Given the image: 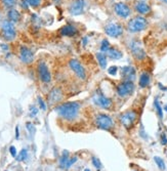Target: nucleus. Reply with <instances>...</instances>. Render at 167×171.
I'll list each match as a JSON object with an SVG mask.
<instances>
[{"label": "nucleus", "mask_w": 167, "mask_h": 171, "mask_svg": "<svg viewBox=\"0 0 167 171\" xmlns=\"http://www.w3.org/2000/svg\"><path fill=\"white\" fill-rule=\"evenodd\" d=\"M80 107H81L80 102H65V104L58 106V107L54 109V111L65 120L71 121V120H74L75 118L78 116Z\"/></svg>", "instance_id": "f257e3e1"}, {"label": "nucleus", "mask_w": 167, "mask_h": 171, "mask_svg": "<svg viewBox=\"0 0 167 171\" xmlns=\"http://www.w3.org/2000/svg\"><path fill=\"white\" fill-rule=\"evenodd\" d=\"M148 27V20L146 17L137 16L131 19L127 24V30L130 33H139Z\"/></svg>", "instance_id": "f03ea898"}, {"label": "nucleus", "mask_w": 167, "mask_h": 171, "mask_svg": "<svg viewBox=\"0 0 167 171\" xmlns=\"http://www.w3.org/2000/svg\"><path fill=\"white\" fill-rule=\"evenodd\" d=\"M95 123L96 127L99 129H104V130H110L114 126V121L112 117L107 114H98L95 118Z\"/></svg>", "instance_id": "7ed1b4c3"}, {"label": "nucleus", "mask_w": 167, "mask_h": 171, "mask_svg": "<svg viewBox=\"0 0 167 171\" xmlns=\"http://www.w3.org/2000/svg\"><path fill=\"white\" fill-rule=\"evenodd\" d=\"M134 91L133 81L123 80L116 86V93L120 97H126Z\"/></svg>", "instance_id": "20e7f679"}, {"label": "nucleus", "mask_w": 167, "mask_h": 171, "mask_svg": "<svg viewBox=\"0 0 167 171\" xmlns=\"http://www.w3.org/2000/svg\"><path fill=\"white\" fill-rule=\"evenodd\" d=\"M1 30L3 38L7 41L13 40L17 36V31L14 28L13 23H11L10 20H4L1 25Z\"/></svg>", "instance_id": "39448f33"}, {"label": "nucleus", "mask_w": 167, "mask_h": 171, "mask_svg": "<svg viewBox=\"0 0 167 171\" xmlns=\"http://www.w3.org/2000/svg\"><path fill=\"white\" fill-rule=\"evenodd\" d=\"M136 118H137L136 112L127 111V112H124V113H122L121 115H120L119 120H120V122L122 123V125L124 126L125 128L128 129V128H131V126L134 124Z\"/></svg>", "instance_id": "423d86ee"}, {"label": "nucleus", "mask_w": 167, "mask_h": 171, "mask_svg": "<svg viewBox=\"0 0 167 171\" xmlns=\"http://www.w3.org/2000/svg\"><path fill=\"white\" fill-rule=\"evenodd\" d=\"M105 33L110 37L118 38L123 34V27L118 23L111 22L105 26Z\"/></svg>", "instance_id": "0eeeda50"}, {"label": "nucleus", "mask_w": 167, "mask_h": 171, "mask_svg": "<svg viewBox=\"0 0 167 171\" xmlns=\"http://www.w3.org/2000/svg\"><path fill=\"white\" fill-rule=\"evenodd\" d=\"M69 67L71 68V70L75 73V75L77 76L79 79H81V80H85L86 79V71L78 60H75V58L70 60Z\"/></svg>", "instance_id": "6e6552de"}, {"label": "nucleus", "mask_w": 167, "mask_h": 171, "mask_svg": "<svg viewBox=\"0 0 167 171\" xmlns=\"http://www.w3.org/2000/svg\"><path fill=\"white\" fill-rule=\"evenodd\" d=\"M129 49L131 51V54L134 58H136L137 61H142L146 58V51L143 50V48L142 47V44L139 43V41L137 40H132L129 43Z\"/></svg>", "instance_id": "1a4fd4ad"}, {"label": "nucleus", "mask_w": 167, "mask_h": 171, "mask_svg": "<svg viewBox=\"0 0 167 171\" xmlns=\"http://www.w3.org/2000/svg\"><path fill=\"white\" fill-rule=\"evenodd\" d=\"M93 102L96 106H98L99 108L105 109V110H109L113 105L112 99L106 96L102 93H95V95L93 96Z\"/></svg>", "instance_id": "9d476101"}, {"label": "nucleus", "mask_w": 167, "mask_h": 171, "mask_svg": "<svg viewBox=\"0 0 167 171\" xmlns=\"http://www.w3.org/2000/svg\"><path fill=\"white\" fill-rule=\"evenodd\" d=\"M114 11H115L116 16H118L121 19H127L131 14V9L126 3L124 2H118L114 6Z\"/></svg>", "instance_id": "9b49d317"}, {"label": "nucleus", "mask_w": 167, "mask_h": 171, "mask_svg": "<svg viewBox=\"0 0 167 171\" xmlns=\"http://www.w3.org/2000/svg\"><path fill=\"white\" fill-rule=\"evenodd\" d=\"M86 2L85 0H73L71 5L69 7V11L72 16H79L83 13L85 9Z\"/></svg>", "instance_id": "f8f14e48"}, {"label": "nucleus", "mask_w": 167, "mask_h": 171, "mask_svg": "<svg viewBox=\"0 0 167 171\" xmlns=\"http://www.w3.org/2000/svg\"><path fill=\"white\" fill-rule=\"evenodd\" d=\"M38 75L40 80L44 83H49L51 81V74L44 61H40L38 65Z\"/></svg>", "instance_id": "ddd939ff"}, {"label": "nucleus", "mask_w": 167, "mask_h": 171, "mask_svg": "<svg viewBox=\"0 0 167 171\" xmlns=\"http://www.w3.org/2000/svg\"><path fill=\"white\" fill-rule=\"evenodd\" d=\"M20 58L24 64H31L34 61V54L30 48L26 46H20Z\"/></svg>", "instance_id": "4468645a"}, {"label": "nucleus", "mask_w": 167, "mask_h": 171, "mask_svg": "<svg viewBox=\"0 0 167 171\" xmlns=\"http://www.w3.org/2000/svg\"><path fill=\"white\" fill-rule=\"evenodd\" d=\"M121 76L124 80L133 81L136 77L135 69L131 66H125L121 69Z\"/></svg>", "instance_id": "2eb2a0df"}, {"label": "nucleus", "mask_w": 167, "mask_h": 171, "mask_svg": "<svg viewBox=\"0 0 167 171\" xmlns=\"http://www.w3.org/2000/svg\"><path fill=\"white\" fill-rule=\"evenodd\" d=\"M63 99V92L60 88H52L50 92L48 94V102L49 104H55V102H61V99Z\"/></svg>", "instance_id": "dca6fc26"}, {"label": "nucleus", "mask_w": 167, "mask_h": 171, "mask_svg": "<svg viewBox=\"0 0 167 171\" xmlns=\"http://www.w3.org/2000/svg\"><path fill=\"white\" fill-rule=\"evenodd\" d=\"M134 9L139 14H148L151 13V6L145 1H136L134 3Z\"/></svg>", "instance_id": "f3484780"}, {"label": "nucleus", "mask_w": 167, "mask_h": 171, "mask_svg": "<svg viewBox=\"0 0 167 171\" xmlns=\"http://www.w3.org/2000/svg\"><path fill=\"white\" fill-rule=\"evenodd\" d=\"M77 34V29L72 25H66L61 29V35L67 37H73Z\"/></svg>", "instance_id": "a211bd4d"}, {"label": "nucleus", "mask_w": 167, "mask_h": 171, "mask_svg": "<svg viewBox=\"0 0 167 171\" xmlns=\"http://www.w3.org/2000/svg\"><path fill=\"white\" fill-rule=\"evenodd\" d=\"M151 81V76L148 72H143L142 73V75L139 76V87L145 88L147 87L149 84H150Z\"/></svg>", "instance_id": "6ab92c4d"}, {"label": "nucleus", "mask_w": 167, "mask_h": 171, "mask_svg": "<svg viewBox=\"0 0 167 171\" xmlns=\"http://www.w3.org/2000/svg\"><path fill=\"white\" fill-rule=\"evenodd\" d=\"M107 55L111 60H120V58L123 57V54L119 49L115 48V47H111L109 49V51L107 52Z\"/></svg>", "instance_id": "aec40b11"}, {"label": "nucleus", "mask_w": 167, "mask_h": 171, "mask_svg": "<svg viewBox=\"0 0 167 171\" xmlns=\"http://www.w3.org/2000/svg\"><path fill=\"white\" fill-rule=\"evenodd\" d=\"M96 60L98 61V65L102 69H106L107 65H108V60H107V54H104V52H98L95 54Z\"/></svg>", "instance_id": "412c9836"}, {"label": "nucleus", "mask_w": 167, "mask_h": 171, "mask_svg": "<svg viewBox=\"0 0 167 171\" xmlns=\"http://www.w3.org/2000/svg\"><path fill=\"white\" fill-rule=\"evenodd\" d=\"M7 17H8V20H10L11 23H17L20 19V13L17 9H13V8H10L8 10Z\"/></svg>", "instance_id": "4be33fe9"}, {"label": "nucleus", "mask_w": 167, "mask_h": 171, "mask_svg": "<svg viewBox=\"0 0 167 171\" xmlns=\"http://www.w3.org/2000/svg\"><path fill=\"white\" fill-rule=\"evenodd\" d=\"M70 159V154L68 151H64L63 152V155H61V157L60 159V167L61 169H65L66 168V165H67V162Z\"/></svg>", "instance_id": "5701e85b"}, {"label": "nucleus", "mask_w": 167, "mask_h": 171, "mask_svg": "<svg viewBox=\"0 0 167 171\" xmlns=\"http://www.w3.org/2000/svg\"><path fill=\"white\" fill-rule=\"evenodd\" d=\"M101 52H104V54H106V52L109 51V49L111 48V44L109 42V40L108 39H104L101 42Z\"/></svg>", "instance_id": "b1692460"}, {"label": "nucleus", "mask_w": 167, "mask_h": 171, "mask_svg": "<svg viewBox=\"0 0 167 171\" xmlns=\"http://www.w3.org/2000/svg\"><path fill=\"white\" fill-rule=\"evenodd\" d=\"M154 161H155V163L157 164V166H158V168H159L160 170H165L166 165H165V162H164V160L162 158L156 156V157H154Z\"/></svg>", "instance_id": "393cba45"}, {"label": "nucleus", "mask_w": 167, "mask_h": 171, "mask_svg": "<svg viewBox=\"0 0 167 171\" xmlns=\"http://www.w3.org/2000/svg\"><path fill=\"white\" fill-rule=\"evenodd\" d=\"M27 158H28V152H27V150L23 149L22 151L20 152V154L17 156V161L22 162V161L27 160Z\"/></svg>", "instance_id": "a878e982"}, {"label": "nucleus", "mask_w": 167, "mask_h": 171, "mask_svg": "<svg viewBox=\"0 0 167 171\" xmlns=\"http://www.w3.org/2000/svg\"><path fill=\"white\" fill-rule=\"evenodd\" d=\"M154 106H155V108H156V110H157L158 116H159L160 119H162V118H163V109L161 108V106L159 104V102H158V99H155Z\"/></svg>", "instance_id": "bb28decb"}, {"label": "nucleus", "mask_w": 167, "mask_h": 171, "mask_svg": "<svg viewBox=\"0 0 167 171\" xmlns=\"http://www.w3.org/2000/svg\"><path fill=\"white\" fill-rule=\"evenodd\" d=\"M91 162H92V165H93V166H95L98 171H101V170L102 169V162L99 161L98 158L93 157L92 160H91Z\"/></svg>", "instance_id": "cd10ccee"}, {"label": "nucleus", "mask_w": 167, "mask_h": 171, "mask_svg": "<svg viewBox=\"0 0 167 171\" xmlns=\"http://www.w3.org/2000/svg\"><path fill=\"white\" fill-rule=\"evenodd\" d=\"M25 1L27 2V4L29 6H32V7L39 6L41 3V0H25Z\"/></svg>", "instance_id": "c85d7f7f"}, {"label": "nucleus", "mask_w": 167, "mask_h": 171, "mask_svg": "<svg viewBox=\"0 0 167 171\" xmlns=\"http://www.w3.org/2000/svg\"><path fill=\"white\" fill-rule=\"evenodd\" d=\"M2 2H3V4L5 5L6 7H13L14 5L17 4V0H1Z\"/></svg>", "instance_id": "c756f323"}, {"label": "nucleus", "mask_w": 167, "mask_h": 171, "mask_svg": "<svg viewBox=\"0 0 167 171\" xmlns=\"http://www.w3.org/2000/svg\"><path fill=\"white\" fill-rule=\"evenodd\" d=\"M77 160H78V158L76 157V156H74V157H72V158H70L69 160H68V162H67V165H66V168H65V169H69V168L71 167L73 164L77 162Z\"/></svg>", "instance_id": "7c9ffc66"}, {"label": "nucleus", "mask_w": 167, "mask_h": 171, "mask_svg": "<svg viewBox=\"0 0 167 171\" xmlns=\"http://www.w3.org/2000/svg\"><path fill=\"white\" fill-rule=\"evenodd\" d=\"M108 73H109V75L111 76H116L117 73H118V68L116 66H112L109 68V70H108Z\"/></svg>", "instance_id": "2f4dec72"}, {"label": "nucleus", "mask_w": 167, "mask_h": 171, "mask_svg": "<svg viewBox=\"0 0 167 171\" xmlns=\"http://www.w3.org/2000/svg\"><path fill=\"white\" fill-rule=\"evenodd\" d=\"M37 99H38V104H39V106H40V109H41V110H43V111H46V105H45L44 101H43V99H41L40 96H38V97H37Z\"/></svg>", "instance_id": "473e14b6"}, {"label": "nucleus", "mask_w": 167, "mask_h": 171, "mask_svg": "<svg viewBox=\"0 0 167 171\" xmlns=\"http://www.w3.org/2000/svg\"><path fill=\"white\" fill-rule=\"evenodd\" d=\"M38 114V109L35 107V106H31L30 107V115L31 116H36V115Z\"/></svg>", "instance_id": "72a5a7b5"}, {"label": "nucleus", "mask_w": 167, "mask_h": 171, "mask_svg": "<svg viewBox=\"0 0 167 171\" xmlns=\"http://www.w3.org/2000/svg\"><path fill=\"white\" fill-rule=\"evenodd\" d=\"M27 129L31 132V134H34L35 128H34V126H33V124H32V123H27Z\"/></svg>", "instance_id": "f704fd0d"}, {"label": "nucleus", "mask_w": 167, "mask_h": 171, "mask_svg": "<svg viewBox=\"0 0 167 171\" xmlns=\"http://www.w3.org/2000/svg\"><path fill=\"white\" fill-rule=\"evenodd\" d=\"M9 152H10V155L13 156V157H17V149H16V147H13V146H11L10 148H9Z\"/></svg>", "instance_id": "c9c22d12"}, {"label": "nucleus", "mask_w": 167, "mask_h": 171, "mask_svg": "<svg viewBox=\"0 0 167 171\" xmlns=\"http://www.w3.org/2000/svg\"><path fill=\"white\" fill-rule=\"evenodd\" d=\"M160 140H161V143L163 144V146H166L167 144V137H166V135L162 133L161 134V138H160Z\"/></svg>", "instance_id": "e433bc0d"}, {"label": "nucleus", "mask_w": 167, "mask_h": 171, "mask_svg": "<svg viewBox=\"0 0 167 171\" xmlns=\"http://www.w3.org/2000/svg\"><path fill=\"white\" fill-rule=\"evenodd\" d=\"M19 137H20V134H19V127H16V138L17 139H19Z\"/></svg>", "instance_id": "4c0bfd02"}, {"label": "nucleus", "mask_w": 167, "mask_h": 171, "mask_svg": "<svg viewBox=\"0 0 167 171\" xmlns=\"http://www.w3.org/2000/svg\"><path fill=\"white\" fill-rule=\"evenodd\" d=\"M1 48L3 49V50H7L8 47H7L6 45H5V44H1Z\"/></svg>", "instance_id": "58836bf2"}, {"label": "nucleus", "mask_w": 167, "mask_h": 171, "mask_svg": "<svg viewBox=\"0 0 167 171\" xmlns=\"http://www.w3.org/2000/svg\"><path fill=\"white\" fill-rule=\"evenodd\" d=\"M159 1H161V2H162V3L167 4V0H159Z\"/></svg>", "instance_id": "ea45409f"}, {"label": "nucleus", "mask_w": 167, "mask_h": 171, "mask_svg": "<svg viewBox=\"0 0 167 171\" xmlns=\"http://www.w3.org/2000/svg\"><path fill=\"white\" fill-rule=\"evenodd\" d=\"M164 110H165V111H166V113H167V105L165 106V107H164Z\"/></svg>", "instance_id": "a19ab883"}, {"label": "nucleus", "mask_w": 167, "mask_h": 171, "mask_svg": "<svg viewBox=\"0 0 167 171\" xmlns=\"http://www.w3.org/2000/svg\"><path fill=\"white\" fill-rule=\"evenodd\" d=\"M54 2H60L61 0H54Z\"/></svg>", "instance_id": "79ce46f5"}, {"label": "nucleus", "mask_w": 167, "mask_h": 171, "mask_svg": "<svg viewBox=\"0 0 167 171\" xmlns=\"http://www.w3.org/2000/svg\"><path fill=\"white\" fill-rule=\"evenodd\" d=\"M84 171H90V169H85V170H84Z\"/></svg>", "instance_id": "37998d69"}, {"label": "nucleus", "mask_w": 167, "mask_h": 171, "mask_svg": "<svg viewBox=\"0 0 167 171\" xmlns=\"http://www.w3.org/2000/svg\"><path fill=\"white\" fill-rule=\"evenodd\" d=\"M0 22H1V16H0Z\"/></svg>", "instance_id": "c03bdc74"}]
</instances>
